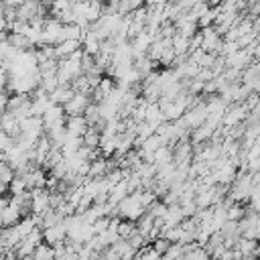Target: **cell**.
<instances>
[{
    "label": "cell",
    "mask_w": 260,
    "mask_h": 260,
    "mask_svg": "<svg viewBox=\"0 0 260 260\" xmlns=\"http://www.w3.org/2000/svg\"><path fill=\"white\" fill-rule=\"evenodd\" d=\"M118 213H120L124 219L134 221V223H136L140 217H144V215H146V207L140 203V191L128 195V197L118 205Z\"/></svg>",
    "instance_id": "obj_1"
},
{
    "label": "cell",
    "mask_w": 260,
    "mask_h": 260,
    "mask_svg": "<svg viewBox=\"0 0 260 260\" xmlns=\"http://www.w3.org/2000/svg\"><path fill=\"white\" fill-rule=\"evenodd\" d=\"M252 189H254V175L252 173H240L238 179L232 183V189H230V197L240 203V201H250V195H252Z\"/></svg>",
    "instance_id": "obj_2"
},
{
    "label": "cell",
    "mask_w": 260,
    "mask_h": 260,
    "mask_svg": "<svg viewBox=\"0 0 260 260\" xmlns=\"http://www.w3.org/2000/svg\"><path fill=\"white\" fill-rule=\"evenodd\" d=\"M51 191L49 189H32L30 191V197H32V205H30V211H32V215H45L49 209H53L51 207Z\"/></svg>",
    "instance_id": "obj_3"
},
{
    "label": "cell",
    "mask_w": 260,
    "mask_h": 260,
    "mask_svg": "<svg viewBox=\"0 0 260 260\" xmlns=\"http://www.w3.org/2000/svg\"><path fill=\"white\" fill-rule=\"evenodd\" d=\"M248 114H250V110L246 108V104H232L228 108L225 116H223V126L225 128H234L238 124H244L250 118Z\"/></svg>",
    "instance_id": "obj_4"
},
{
    "label": "cell",
    "mask_w": 260,
    "mask_h": 260,
    "mask_svg": "<svg viewBox=\"0 0 260 260\" xmlns=\"http://www.w3.org/2000/svg\"><path fill=\"white\" fill-rule=\"evenodd\" d=\"M22 215H24V209H22L18 203H14L12 199H10V205H8V207H2V209H0V221H2L4 228L18 225L20 219H22Z\"/></svg>",
    "instance_id": "obj_5"
},
{
    "label": "cell",
    "mask_w": 260,
    "mask_h": 260,
    "mask_svg": "<svg viewBox=\"0 0 260 260\" xmlns=\"http://www.w3.org/2000/svg\"><path fill=\"white\" fill-rule=\"evenodd\" d=\"M201 35H203V45H201V49H203L205 53H213V55H217V53L221 51L223 41H221V37L217 35L215 26L201 28Z\"/></svg>",
    "instance_id": "obj_6"
},
{
    "label": "cell",
    "mask_w": 260,
    "mask_h": 260,
    "mask_svg": "<svg viewBox=\"0 0 260 260\" xmlns=\"http://www.w3.org/2000/svg\"><path fill=\"white\" fill-rule=\"evenodd\" d=\"M91 106V98L85 95V93H75V98L63 108L67 118H73V116H83L87 112V108Z\"/></svg>",
    "instance_id": "obj_7"
},
{
    "label": "cell",
    "mask_w": 260,
    "mask_h": 260,
    "mask_svg": "<svg viewBox=\"0 0 260 260\" xmlns=\"http://www.w3.org/2000/svg\"><path fill=\"white\" fill-rule=\"evenodd\" d=\"M43 238L49 246H57V244H63L65 238H67V228H65V219L53 228H47L43 230Z\"/></svg>",
    "instance_id": "obj_8"
},
{
    "label": "cell",
    "mask_w": 260,
    "mask_h": 260,
    "mask_svg": "<svg viewBox=\"0 0 260 260\" xmlns=\"http://www.w3.org/2000/svg\"><path fill=\"white\" fill-rule=\"evenodd\" d=\"M22 242V234L18 230V225H12V228H4L2 230V252L6 250H16Z\"/></svg>",
    "instance_id": "obj_9"
},
{
    "label": "cell",
    "mask_w": 260,
    "mask_h": 260,
    "mask_svg": "<svg viewBox=\"0 0 260 260\" xmlns=\"http://www.w3.org/2000/svg\"><path fill=\"white\" fill-rule=\"evenodd\" d=\"M65 128H67V132H69L71 136L83 138L85 132H87V128H89V124H87V120H85L83 116H73V118H67Z\"/></svg>",
    "instance_id": "obj_10"
},
{
    "label": "cell",
    "mask_w": 260,
    "mask_h": 260,
    "mask_svg": "<svg viewBox=\"0 0 260 260\" xmlns=\"http://www.w3.org/2000/svg\"><path fill=\"white\" fill-rule=\"evenodd\" d=\"M51 102L55 104V106H61V108H65L73 98H75V91L71 89V85H59L51 95Z\"/></svg>",
    "instance_id": "obj_11"
},
{
    "label": "cell",
    "mask_w": 260,
    "mask_h": 260,
    "mask_svg": "<svg viewBox=\"0 0 260 260\" xmlns=\"http://www.w3.org/2000/svg\"><path fill=\"white\" fill-rule=\"evenodd\" d=\"M173 51L177 53V57H185L187 51H191V39H187V37L177 32L173 37Z\"/></svg>",
    "instance_id": "obj_12"
},
{
    "label": "cell",
    "mask_w": 260,
    "mask_h": 260,
    "mask_svg": "<svg viewBox=\"0 0 260 260\" xmlns=\"http://www.w3.org/2000/svg\"><path fill=\"white\" fill-rule=\"evenodd\" d=\"M100 142H102V130L95 128V126H89L85 136H83V146L87 148H100Z\"/></svg>",
    "instance_id": "obj_13"
},
{
    "label": "cell",
    "mask_w": 260,
    "mask_h": 260,
    "mask_svg": "<svg viewBox=\"0 0 260 260\" xmlns=\"http://www.w3.org/2000/svg\"><path fill=\"white\" fill-rule=\"evenodd\" d=\"M185 258L187 260H209V252L201 248L199 244H189L185 246Z\"/></svg>",
    "instance_id": "obj_14"
},
{
    "label": "cell",
    "mask_w": 260,
    "mask_h": 260,
    "mask_svg": "<svg viewBox=\"0 0 260 260\" xmlns=\"http://www.w3.org/2000/svg\"><path fill=\"white\" fill-rule=\"evenodd\" d=\"M236 250H238V252H240L244 258H250V256H256V250H258V246H256V240L240 238V242H238Z\"/></svg>",
    "instance_id": "obj_15"
},
{
    "label": "cell",
    "mask_w": 260,
    "mask_h": 260,
    "mask_svg": "<svg viewBox=\"0 0 260 260\" xmlns=\"http://www.w3.org/2000/svg\"><path fill=\"white\" fill-rule=\"evenodd\" d=\"M136 232H138V230H136V223H134V221L124 219V221H120V225H118V234H120L122 240H130Z\"/></svg>",
    "instance_id": "obj_16"
},
{
    "label": "cell",
    "mask_w": 260,
    "mask_h": 260,
    "mask_svg": "<svg viewBox=\"0 0 260 260\" xmlns=\"http://www.w3.org/2000/svg\"><path fill=\"white\" fill-rule=\"evenodd\" d=\"M35 260H55V248L49 244H41L32 256Z\"/></svg>",
    "instance_id": "obj_17"
},
{
    "label": "cell",
    "mask_w": 260,
    "mask_h": 260,
    "mask_svg": "<svg viewBox=\"0 0 260 260\" xmlns=\"http://www.w3.org/2000/svg\"><path fill=\"white\" fill-rule=\"evenodd\" d=\"M246 215H248V213H246V209H244L240 203H234V205L228 209V221H238V223H240Z\"/></svg>",
    "instance_id": "obj_18"
},
{
    "label": "cell",
    "mask_w": 260,
    "mask_h": 260,
    "mask_svg": "<svg viewBox=\"0 0 260 260\" xmlns=\"http://www.w3.org/2000/svg\"><path fill=\"white\" fill-rule=\"evenodd\" d=\"M8 191H10V195L14 197V195H22V193H26V191H28V187H26V183L22 181V177H14V181L10 183Z\"/></svg>",
    "instance_id": "obj_19"
},
{
    "label": "cell",
    "mask_w": 260,
    "mask_h": 260,
    "mask_svg": "<svg viewBox=\"0 0 260 260\" xmlns=\"http://www.w3.org/2000/svg\"><path fill=\"white\" fill-rule=\"evenodd\" d=\"M110 223H112V217H100V219L93 223V232H95V236H102L104 232H108Z\"/></svg>",
    "instance_id": "obj_20"
},
{
    "label": "cell",
    "mask_w": 260,
    "mask_h": 260,
    "mask_svg": "<svg viewBox=\"0 0 260 260\" xmlns=\"http://www.w3.org/2000/svg\"><path fill=\"white\" fill-rule=\"evenodd\" d=\"M171 246H173V244H171L169 240H165V238H158V240H154V242H152V248H154L160 256H162V254H167Z\"/></svg>",
    "instance_id": "obj_21"
},
{
    "label": "cell",
    "mask_w": 260,
    "mask_h": 260,
    "mask_svg": "<svg viewBox=\"0 0 260 260\" xmlns=\"http://www.w3.org/2000/svg\"><path fill=\"white\" fill-rule=\"evenodd\" d=\"M256 256H258V258H260V246H258V250H256Z\"/></svg>",
    "instance_id": "obj_22"
},
{
    "label": "cell",
    "mask_w": 260,
    "mask_h": 260,
    "mask_svg": "<svg viewBox=\"0 0 260 260\" xmlns=\"http://www.w3.org/2000/svg\"><path fill=\"white\" fill-rule=\"evenodd\" d=\"M181 260H187V258H185V256H183V258H181Z\"/></svg>",
    "instance_id": "obj_23"
}]
</instances>
